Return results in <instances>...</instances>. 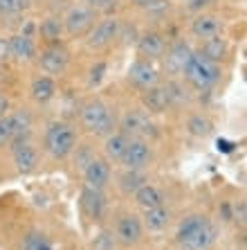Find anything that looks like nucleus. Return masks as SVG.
I'll return each instance as SVG.
<instances>
[{
  "mask_svg": "<svg viewBox=\"0 0 247 250\" xmlns=\"http://www.w3.org/2000/svg\"><path fill=\"white\" fill-rule=\"evenodd\" d=\"M29 7H32V0H0V16L2 18L23 16Z\"/></svg>",
  "mask_w": 247,
  "mask_h": 250,
  "instance_id": "nucleus-28",
  "label": "nucleus"
},
{
  "mask_svg": "<svg viewBox=\"0 0 247 250\" xmlns=\"http://www.w3.org/2000/svg\"><path fill=\"white\" fill-rule=\"evenodd\" d=\"M38 65L47 77L63 75L65 70H68V65H70V52L61 45V43H50V45L40 52Z\"/></svg>",
  "mask_w": 247,
  "mask_h": 250,
  "instance_id": "nucleus-8",
  "label": "nucleus"
},
{
  "mask_svg": "<svg viewBox=\"0 0 247 250\" xmlns=\"http://www.w3.org/2000/svg\"><path fill=\"white\" fill-rule=\"evenodd\" d=\"M38 34L50 43H58V39H61V34H63V21L57 18V16L45 18V21L38 25Z\"/></svg>",
  "mask_w": 247,
  "mask_h": 250,
  "instance_id": "nucleus-27",
  "label": "nucleus"
},
{
  "mask_svg": "<svg viewBox=\"0 0 247 250\" xmlns=\"http://www.w3.org/2000/svg\"><path fill=\"white\" fill-rule=\"evenodd\" d=\"M178 241L184 250H209L216 241V228L207 216L191 214L180 223Z\"/></svg>",
  "mask_w": 247,
  "mask_h": 250,
  "instance_id": "nucleus-1",
  "label": "nucleus"
},
{
  "mask_svg": "<svg viewBox=\"0 0 247 250\" xmlns=\"http://www.w3.org/2000/svg\"><path fill=\"white\" fill-rule=\"evenodd\" d=\"M81 124L95 135H110L117 128V117L108 104L101 99H92L81 108Z\"/></svg>",
  "mask_w": 247,
  "mask_h": 250,
  "instance_id": "nucleus-4",
  "label": "nucleus"
},
{
  "mask_svg": "<svg viewBox=\"0 0 247 250\" xmlns=\"http://www.w3.org/2000/svg\"><path fill=\"white\" fill-rule=\"evenodd\" d=\"M135 203L139 205L142 209H149V208H157V205H164V194L157 189L155 185H149L144 183L135 192Z\"/></svg>",
  "mask_w": 247,
  "mask_h": 250,
  "instance_id": "nucleus-25",
  "label": "nucleus"
},
{
  "mask_svg": "<svg viewBox=\"0 0 247 250\" xmlns=\"http://www.w3.org/2000/svg\"><path fill=\"white\" fill-rule=\"evenodd\" d=\"M182 77L187 79V83H189L193 90H198V93H207V90H211V88L218 83L220 65L213 63V61H209V59H205L200 52H193L191 61L187 63V68H184Z\"/></svg>",
  "mask_w": 247,
  "mask_h": 250,
  "instance_id": "nucleus-2",
  "label": "nucleus"
},
{
  "mask_svg": "<svg viewBox=\"0 0 247 250\" xmlns=\"http://www.w3.org/2000/svg\"><path fill=\"white\" fill-rule=\"evenodd\" d=\"M164 54H167V57H164V68H167V75H171L173 79H175V77H182L187 63H189L191 57H193V47H191L189 43L178 41V43H173V45L169 47Z\"/></svg>",
  "mask_w": 247,
  "mask_h": 250,
  "instance_id": "nucleus-14",
  "label": "nucleus"
},
{
  "mask_svg": "<svg viewBox=\"0 0 247 250\" xmlns=\"http://www.w3.org/2000/svg\"><path fill=\"white\" fill-rule=\"evenodd\" d=\"M45 151L50 153L57 160H63V158L72 156L79 145V138H76V128L68 122H52L45 131Z\"/></svg>",
  "mask_w": 247,
  "mask_h": 250,
  "instance_id": "nucleus-3",
  "label": "nucleus"
},
{
  "mask_svg": "<svg viewBox=\"0 0 247 250\" xmlns=\"http://www.w3.org/2000/svg\"><path fill=\"white\" fill-rule=\"evenodd\" d=\"M191 34L195 39H209V36H216V34H223V18L216 16V14H195L193 21H191Z\"/></svg>",
  "mask_w": 247,
  "mask_h": 250,
  "instance_id": "nucleus-17",
  "label": "nucleus"
},
{
  "mask_svg": "<svg viewBox=\"0 0 247 250\" xmlns=\"http://www.w3.org/2000/svg\"><path fill=\"white\" fill-rule=\"evenodd\" d=\"M83 171V181H86V187H92V189H99L104 192L110 183V176H113V169H110V160L106 158H92L86 167L81 169Z\"/></svg>",
  "mask_w": 247,
  "mask_h": 250,
  "instance_id": "nucleus-13",
  "label": "nucleus"
},
{
  "mask_svg": "<svg viewBox=\"0 0 247 250\" xmlns=\"http://www.w3.org/2000/svg\"><path fill=\"white\" fill-rule=\"evenodd\" d=\"M135 7H142V9H146V7L151 5V2H155V0H131Z\"/></svg>",
  "mask_w": 247,
  "mask_h": 250,
  "instance_id": "nucleus-40",
  "label": "nucleus"
},
{
  "mask_svg": "<svg viewBox=\"0 0 247 250\" xmlns=\"http://www.w3.org/2000/svg\"><path fill=\"white\" fill-rule=\"evenodd\" d=\"M187 128H189V133L195 135V138H207L209 133H211V122H209L207 117H202V115H193L187 122Z\"/></svg>",
  "mask_w": 247,
  "mask_h": 250,
  "instance_id": "nucleus-30",
  "label": "nucleus"
},
{
  "mask_svg": "<svg viewBox=\"0 0 247 250\" xmlns=\"http://www.w3.org/2000/svg\"><path fill=\"white\" fill-rule=\"evenodd\" d=\"M146 183V174L142 169H124L119 174V189L124 194H135Z\"/></svg>",
  "mask_w": 247,
  "mask_h": 250,
  "instance_id": "nucleus-26",
  "label": "nucleus"
},
{
  "mask_svg": "<svg viewBox=\"0 0 247 250\" xmlns=\"http://www.w3.org/2000/svg\"><path fill=\"white\" fill-rule=\"evenodd\" d=\"M227 52H229V43H227V39H225L223 34H216V36L205 39L202 50H200L202 57L209 59V61H213V63H218V65H220V61L227 59Z\"/></svg>",
  "mask_w": 247,
  "mask_h": 250,
  "instance_id": "nucleus-20",
  "label": "nucleus"
},
{
  "mask_svg": "<svg viewBox=\"0 0 247 250\" xmlns=\"http://www.w3.org/2000/svg\"><path fill=\"white\" fill-rule=\"evenodd\" d=\"M88 7H92V9H97L99 14L101 12H113L117 5H119V0H83Z\"/></svg>",
  "mask_w": 247,
  "mask_h": 250,
  "instance_id": "nucleus-34",
  "label": "nucleus"
},
{
  "mask_svg": "<svg viewBox=\"0 0 247 250\" xmlns=\"http://www.w3.org/2000/svg\"><path fill=\"white\" fill-rule=\"evenodd\" d=\"M106 70H108V65H106L104 61H99V63H95V65L90 68V79H88V83H90V86H99V83L104 82Z\"/></svg>",
  "mask_w": 247,
  "mask_h": 250,
  "instance_id": "nucleus-33",
  "label": "nucleus"
},
{
  "mask_svg": "<svg viewBox=\"0 0 247 250\" xmlns=\"http://www.w3.org/2000/svg\"><path fill=\"white\" fill-rule=\"evenodd\" d=\"M75 151H76V165H79V169H83L92 160V158H95L90 153V149H88V146H79V145H76Z\"/></svg>",
  "mask_w": 247,
  "mask_h": 250,
  "instance_id": "nucleus-36",
  "label": "nucleus"
},
{
  "mask_svg": "<svg viewBox=\"0 0 247 250\" xmlns=\"http://www.w3.org/2000/svg\"><path fill=\"white\" fill-rule=\"evenodd\" d=\"M167 93H169L171 106H182L189 102V90H187V86H184L182 82H178V79H171V82L167 83Z\"/></svg>",
  "mask_w": 247,
  "mask_h": 250,
  "instance_id": "nucleus-29",
  "label": "nucleus"
},
{
  "mask_svg": "<svg viewBox=\"0 0 247 250\" xmlns=\"http://www.w3.org/2000/svg\"><path fill=\"white\" fill-rule=\"evenodd\" d=\"M216 2H218V0H187V9L193 14H202L205 9L216 5Z\"/></svg>",
  "mask_w": 247,
  "mask_h": 250,
  "instance_id": "nucleus-35",
  "label": "nucleus"
},
{
  "mask_svg": "<svg viewBox=\"0 0 247 250\" xmlns=\"http://www.w3.org/2000/svg\"><path fill=\"white\" fill-rule=\"evenodd\" d=\"M61 21H63L65 34L72 36V39H83V36H88V32H90V29L95 27V23L99 21V12L92 9V7H88L86 2H79V5L70 7Z\"/></svg>",
  "mask_w": 247,
  "mask_h": 250,
  "instance_id": "nucleus-5",
  "label": "nucleus"
},
{
  "mask_svg": "<svg viewBox=\"0 0 247 250\" xmlns=\"http://www.w3.org/2000/svg\"><path fill=\"white\" fill-rule=\"evenodd\" d=\"M9 45H12V57L18 61H32L36 57V41L32 36L18 32V34L9 36Z\"/></svg>",
  "mask_w": 247,
  "mask_h": 250,
  "instance_id": "nucleus-22",
  "label": "nucleus"
},
{
  "mask_svg": "<svg viewBox=\"0 0 247 250\" xmlns=\"http://www.w3.org/2000/svg\"><path fill=\"white\" fill-rule=\"evenodd\" d=\"M52 244V241H50V239L45 237V234L43 232H29L27 237L23 239V250H43L45 248V246H50Z\"/></svg>",
  "mask_w": 247,
  "mask_h": 250,
  "instance_id": "nucleus-32",
  "label": "nucleus"
},
{
  "mask_svg": "<svg viewBox=\"0 0 247 250\" xmlns=\"http://www.w3.org/2000/svg\"><path fill=\"white\" fill-rule=\"evenodd\" d=\"M7 108H9V102H7L5 95H0V117L7 115Z\"/></svg>",
  "mask_w": 247,
  "mask_h": 250,
  "instance_id": "nucleus-39",
  "label": "nucleus"
},
{
  "mask_svg": "<svg viewBox=\"0 0 247 250\" xmlns=\"http://www.w3.org/2000/svg\"><path fill=\"white\" fill-rule=\"evenodd\" d=\"M29 93H32V99H34V102H38V104H47V102H52V99L57 97V82L47 75L38 77V79H34Z\"/></svg>",
  "mask_w": 247,
  "mask_h": 250,
  "instance_id": "nucleus-24",
  "label": "nucleus"
},
{
  "mask_svg": "<svg viewBox=\"0 0 247 250\" xmlns=\"http://www.w3.org/2000/svg\"><path fill=\"white\" fill-rule=\"evenodd\" d=\"M119 131L126 133L128 138H144L155 133V124L151 122V115L146 111H128L121 117Z\"/></svg>",
  "mask_w": 247,
  "mask_h": 250,
  "instance_id": "nucleus-11",
  "label": "nucleus"
},
{
  "mask_svg": "<svg viewBox=\"0 0 247 250\" xmlns=\"http://www.w3.org/2000/svg\"><path fill=\"white\" fill-rule=\"evenodd\" d=\"M5 59H12V45H9V39H0V61Z\"/></svg>",
  "mask_w": 247,
  "mask_h": 250,
  "instance_id": "nucleus-37",
  "label": "nucleus"
},
{
  "mask_svg": "<svg viewBox=\"0 0 247 250\" xmlns=\"http://www.w3.org/2000/svg\"><path fill=\"white\" fill-rule=\"evenodd\" d=\"M142 234H144V226H142V219L135 214H124L117 221L115 228V239L119 241L121 246H135L142 241Z\"/></svg>",
  "mask_w": 247,
  "mask_h": 250,
  "instance_id": "nucleus-15",
  "label": "nucleus"
},
{
  "mask_svg": "<svg viewBox=\"0 0 247 250\" xmlns=\"http://www.w3.org/2000/svg\"><path fill=\"white\" fill-rule=\"evenodd\" d=\"M137 52L142 59H149V61L162 59L167 52V39L160 32H144L137 39Z\"/></svg>",
  "mask_w": 247,
  "mask_h": 250,
  "instance_id": "nucleus-16",
  "label": "nucleus"
},
{
  "mask_svg": "<svg viewBox=\"0 0 247 250\" xmlns=\"http://www.w3.org/2000/svg\"><path fill=\"white\" fill-rule=\"evenodd\" d=\"M81 209H83V214L88 219H101L104 214V208H106V201H104V194L99 192V189H92V187H83V192H81Z\"/></svg>",
  "mask_w": 247,
  "mask_h": 250,
  "instance_id": "nucleus-19",
  "label": "nucleus"
},
{
  "mask_svg": "<svg viewBox=\"0 0 247 250\" xmlns=\"http://www.w3.org/2000/svg\"><path fill=\"white\" fill-rule=\"evenodd\" d=\"M29 128H32V115L27 111H16L2 115L0 117V149L9 146L16 140L27 138Z\"/></svg>",
  "mask_w": 247,
  "mask_h": 250,
  "instance_id": "nucleus-6",
  "label": "nucleus"
},
{
  "mask_svg": "<svg viewBox=\"0 0 247 250\" xmlns=\"http://www.w3.org/2000/svg\"><path fill=\"white\" fill-rule=\"evenodd\" d=\"M119 32H121V21L117 16L99 18L97 23H95V27L88 32L86 43L90 50H104L115 39H119Z\"/></svg>",
  "mask_w": 247,
  "mask_h": 250,
  "instance_id": "nucleus-7",
  "label": "nucleus"
},
{
  "mask_svg": "<svg viewBox=\"0 0 247 250\" xmlns=\"http://www.w3.org/2000/svg\"><path fill=\"white\" fill-rule=\"evenodd\" d=\"M151 160H153V149L149 142L144 138H131L119 163L124 165V169H144L151 165Z\"/></svg>",
  "mask_w": 247,
  "mask_h": 250,
  "instance_id": "nucleus-12",
  "label": "nucleus"
},
{
  "mask_svg": "<svg viewBox=\"0 0 247 250\" xmlns=\"http://www.w3.org/2000/svg\"><path fill=\"white\" fill-rule=\"evenodd\" d=\"M128 82L133 83L139 90H146L151 86H157L160 82V70L155 68L153 61L139 57L137 61H133L131 68H128Z\"/></svg>",
  "mask_w": 247,
  "mask_h": 250,
  "instance_id": "nucleus-9",
  "label": "nucleus"
},
{
  "mask_svg": "<svg viewBox=\"0 0 247 250\" xmlns=\"http://www.w3.org/2000/svg\"><path fill=\"white\" fill-rule=\"evenodd\" d=\"M43 250H57V248H54V246L50 244V246H45V248H43Z\"/></svg>",
  "mask_w": 247,
  "mask_h": 250,
  "instance_id": "nucleus-41",
  "label": "nucleus"
},
{
  "mask_svg": "<svg viewBox=\"0 0 247 250\" xmlns=\"http://www.w3.org/2000/svg\"><path fill=\"white\" fill-rule=\"evenodd\" d=\"M9 146H12V158H14V165H16L18 174H32V171H36V167H38V149L27 138L16 140Z\"/></svg>",
  "mask_w": 247,
  "mask_h": 250,
  "instance_id": "nucleus-10",
  "label": "nucleus"
},
{
  "mask_svg": "<svg viewBox=\"0 0 247 250\" xmlns=\"http://www.w3.org/2000/svg\"><path fill=\"white\" fill-rule=\"evenodd\" d=\"M142 106L149 115H160V113L167 111L171 106L167 86H151L146 90H142Z\"/></svg>",
  "mask_w": 247,
  "mask_h": 250,
  "instance_id": "nucleus-18",
  "label": "nucleus"
},
{
  "mask_svg": "<svg viewBox=\"0 0 247 250\" xmlns=\"http://www.w3.org/2000/svg\"><path fill=\"white\" fill-rule=\"evenodd\" d=\"M128 142H131V138L126 133H121V131H113L110 135H106V142H104L106 160H117L119 163L124 151H126Z\"/></svg>",
  "mask_w": 247,
  "mask_h": 250,
  "instance_id": "nucleus-23",
  "label": "nucleus"
},
{
  "mask_svg": "<svg viewBox=\"0 0 247 250\" xmlns=\"http://www.w3.org/2000/svg\"><path fill=\"white\" fill-rule=\"evenodd\" d=\"M115 246H117L115 232H110V230H101L97 237L92 239V250H115Z\"/></svg>",
  "mask_w": 247,
  "mask_h": 250,
  "instance_id": "nucleus-31",
  "label": "nucleus"
},
{
  "mask_svg": "<svg viewBox=\"0 0 247 250\" xmlns=\"http://www.w3.org/2000/svg\"><path fill=\"white\" fill-rule=\"evenodd\" d=\"M169 223H171V209L164 208V205H157V208L144 209V221H142V226L149 228L151 232H162V230H167Z\"/></svg>",
  "mask_w": 247,
  "mask_h": 250,
  "instance_id": "nucleus-21",
  "label": "nucleus"
},
{
  "mask_svg": "<svg viewBox=\"0 0 247 250\" xmlns=\"http://www.w3.org/2000/svg\"><path fill=\"white\" fill-rule=\"evenodd\" d=\"M236 216H234V219H236V221H245V203H238V205H236Z\"/></svg>",
  "mask_w": 247,
  "mask_h": 250,
  "instance_id": "nucleus-38",
  "label": "nucleus"
}]
</instances>
